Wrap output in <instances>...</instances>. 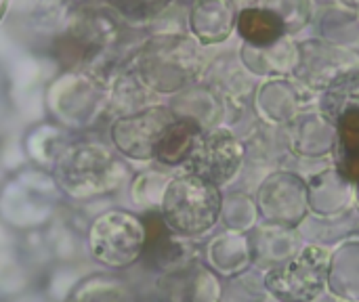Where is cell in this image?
I'll list each match as a JSON object with an SVG mask.
<instances>
[{"instance_id":"6da1fadb","label":"cell","mask_w":359,"mask_h":302,"mask_svg":"<svg viewBox=\"0 0 359 302\" xmlns=\"http://www.w3.org/2000/svg\"><path fill=\"white\" fill-rule=\"evenodd\" d=\"M164 223L179 235L208 231L221 214L219 187L198 174H183L170 181L162 200Z\"/></svg>"},{"instance_id":"7a4b0ae2","label":"cell","mask_w":359,"mask_h":302,"mask_svg":"<svg viewBox=\"0 0 359 302\" xmlns=\"http://www.w3.org/2000/svg\"><path fill=\"white\" fill-rule=\"evenodd\" d=\"M88 244L97 263L107 269H124L143 254L147 231L133 214L114 210L93 223Z\"/></svg>"},{"instance_id":"8992f818","label":"cell","mask_w":359,"mask_h":302,"mask_svg":"<svg viewBox=\"0 0 359 302\" xmlns=\"http://www.w3.org/2000/svg\"><path fill=\"white\" fill-rule=\"evenodd\" d=\"M116 168L120 166H116L114 160L103 149L99 151V149L84 147V149H76L63 160L61 177L69 191L90 193V191L111 187L107 183Z\"/></svg>"},{"instance_id":"5b68a950","label":"cell","mask_w":359,"mask_h":302,"mask_svg":"<svg viewBox=\"0 0 359 302\" xmlns=\"http://www.w3.org/2000/svg\"><path fill=\"white\" fill-rule=\"evenodd\" d=\"M175 120L168 109L154 107L145 109L137 116L122 118L114 124V143L118 151L135 160L156 158L158 145L166 126Z\"/></svg>"},{"instance_id":"277c9868","label":"cell","mask_w":359,"mask_h":302,"mask_svg":"<svg viewBox=\"0 0 359 302\" xmlns=\"http://www.w3.org/2000/svg\"><path fill=\"white\" fill-rule=\"evenodd\" d=\"M242 156V145L229 132L219 130L198 137L185 166L191 174L206 179L212 185H223L238 172Z\"/></svg>"},{"instance_id":"ba28073f","label":"cell","mask_w":359,"mask_h":302,"mask_svg":"<svg viewBox=\"0 0 359 302\" xmlns=\"http://www.w3.org/2000/svg\"><path fill=\"white\" fill-rule=\"evenodd\" d=\"M238 27H240V34L257 46L273 44L284 34L282 19L276 13L265 11V8H246L240 15Z\"/></svg>"},{"instance_id":"8fae6325","label":"cell","mask_w":359,"mask_h":302,"mask_svg":"<svg viewBox=\"0 0 359 302\" xmlns=\"http://www.w3.org/2000/svg\"><path fill=\"white\" fill-rule=\"evenodd\" d=\"M170 0H111L114 6H118L124 15L135 19H145L162 11Z\"/></svg>"},{"instance_id":"30bf717a","label":"cell","mask_w":359,"mask_h":302,"mask_svg":"<svg viewBox=\"0 0 359 302\" xmlns=\"http://www.w3.org/2000/svg\"><path fill=\"white\" fill-rule=\"evenodd\" d=\"M339 139L343 156L359 153V107H349L339 118Z\"/></svg>"},{"instance_id":"9c48e42d","label":"cell","mask_w":359,"mask_h":302,"mask_svg":"<svg viewBox=\"0 0 359 302\" xmlns=\"http://www.w3.org/2000/svg\"><path fill=\"white\" fill-rule=\"evenodd\" d=\"M76 302H133L126 288L116 282H90L80 292Z\"/></svg>"},{"instance_id":"7c38bea8","label":"cell","mask_w":359,"mask_h":302,"mask_svg":"<svg viewBox=\"0 0 359 302\" xmlns=\"http://www.w3.org/2000/svg\"><path fill=\"white\" fill-rule=\"evenodd\" d=\"M341 172L345 179L359 183V153H349L341 160Z\"/></svg>"},{"instance_id":"3957f363","label":"cell","mask_w":359,"mask_h":302,"mask_svg":"<svg viewBox=\"0 0 359 302\" xmlns=\"http://www.w3.org/2000/svg\"><path fill=\"white\" fill-rule=\"evenodd\" d=\"M330 277V256L322 248H305L297 259L267 275L265 286L280 302H311Z\"/></svg>"},{"instance_id":"52a82bcc","label":"cell","mask_w":359,"mask_h":302,"mask_svg":"<svg viewBox=\"0 0 359 302\" xmlns=\"http://www.w3.org/2000/svg\"><path fill=\"white\" fill-rule=\"evenodd\" d=\"M200 126L194 122V120H187V118H175L164 135H162V141L158 145V151H156V158L162 162V164H185L187 156L191 153V147L194 143L198 141L200 137Z\"/></svg>"}]
</instances>
